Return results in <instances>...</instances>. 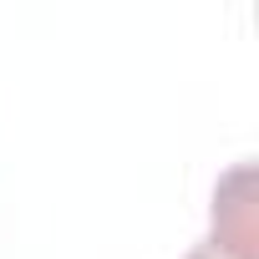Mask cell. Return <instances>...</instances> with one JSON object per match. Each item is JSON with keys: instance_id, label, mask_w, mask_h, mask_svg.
I'll use <instances>...</instances> for the list:
<instances>
[{"instance_id": "obj_1", "label": "cell", "mask_w": 259, "mask_h": 259, "mask_svg": "<svg viewBox=\"0 0 259 259\" xmlns=\"http://www.w3.org/2000/svg\"><path fill=\"white\" fill-rule=\"evenodd\" d=\"M183 259H259V213H254V163H234L213 188V229Z\"/></svg>"}]
</instances>
